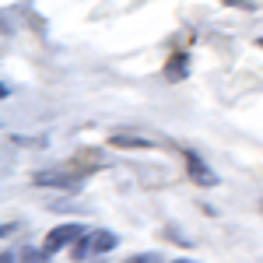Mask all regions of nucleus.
Listing matches in <instances>:
<instances>
[{"label": "nucleus", "mask_w": 263, "mask_h": 263, "mask_svg": "<svg viewBox=\"0 0 263 263\" xmlns=\"http://www.w3.org/2000/svg\"><path fill=\"white\" fill-rule=\"evenodd\" d=\"M112 147H155V141H144V137H130V134H116L109 137Z\"/></svg>", "instance_id": "423d86ee"}, {"label": "nucleus", "mask_w": 263, "mask_h": 263, "mask_svg": "<svg viewBox=\"0 0 263 263\" xmlns=\"http://www.w3.org/2000/svg\"><path fill=\"white\" fill-rule=\"evenodd\" d=\"M116 235L112 232H91V235H81L78 242H74V260H88L91 253H109V249H116Z\"/></svg>", "instance_id": "f03ea898"}, {"label": "nucleus", "mask_w": 263, "mask_h": 263, "mask_svg": "<svg viewBox=\"0 0 263 263\" xmlns=\"http://www.w3.org/2000/svg\"><path fill=\"white\" fill-rule=\"evenodd\" d=\"M172 263H197V260H172Z\"/></svg>", "instance_id": "9b49d317"}, {"label": "nucleus", "mask_w": 263, "mask_h": 263, "mask_svg": "<svg viewBox=\"0 0 263 263\" xmlns=\"http://www.w3.org/2000/svg\"><path fill=\"white\" fill-rule=\"evenodd\" d=\"M4 263H14V256H11V253H4Z\"/></svg>", "instance_id": "9d476101"}, {"label": "nucleus", "mask_w": 263, "mask_h": 263, "mask_svg": "<svg viewBox=\"0 0 263 263\" xmlns=\"http://www.w3.org/2000/svg\"><path fill=\"white\" fill-rule=\"evenodd\" d=\"M126 263H158V256L155 253H144V256H134V260H126Z\"/></svg>", "instance_id": "1a4fd4ad"}, {"label": "nucleus", "mask_w": 263, "mask_h": 263, "mask_svg": "<svg viewBox=\"0 0 263 263\" xmlns=\"http://www.w3.org/2000/svg\"><path fill=\"white\" fill-rule=\"evenodd\" d=\"M186 70H190L186 53H172V57H168V67H165V78H168V81H179V78H186Z\"/></svg>", "instance_id": "39448f33"}, {"label": "nucleus", "mask_w": 263, "mask_h": 263, "mask_svg": "<svg viewBox=\"0 0 263 263\" xmlns=\"http://www.w3.org/2000/svg\"><path fill=\"white\" fill-rule=\"evenodd\" d=\"M21 263H49L46 249H21Z\"/></svg>", "instance_id": "0eeeda50"}, {"label": "nucleus", "mask_w": 263, "mask_h": 263, "mask_svg": "<svg viewBox=\"0 0 263 263\" xmlns=\"http://www.w3.org/2000/svg\"><path fill=\"white\" fill-rule=\"evenodd\" d=\"M182 162H186V172H190V179L197 182V186H214L218 182V176L203 165V158L197 151H182Z\"/></svg>", "instance_id": "20e7f679"}, {"label": "nucleus", "mask_w": 263, "mask_h": 263, "mask_svg": "<svg viewBox=\"0 0 263 263\" xmlns=\"http://www.w3.org/2000/svg\"><path fill=\"white\" fill-rule=\"evenodd\" d=\"M91 176V168H49V172H35L32 182L35 186H57V190H78L84 179Z\"/></svg>", "instance_id": "f257e3e1"}, {"label": "nucleus", "mask_w": 263, "mask_h": 263, "mask_svg": "<svg viewBox=\"0 0 263 263\" xmlns=\"http://www.w3.org/2000/svg\"><path fill=\"white\" fill-rule=\"evenodd\" d=\"M228 7H242V11H256V4H249V0H221Z\"/></svg>", "instance_id": "6e6552de"}, {"label": "nucleus", "mask_w": 263, "mask_h": 263, "mask_svg": "<svg viewBox=\"0 0 263 263\" xmlns=\"http://www.w3.org/2000/svg\"><path fill=\"white\" fill-rule=\"evenodd\" d=\"M81 235H84V228H81V224H74V221H70V224H57V228H53V232L46 235L42 249H46V253H57V249H63V246L78 242Z\"/></svg>", "instance_id": "7ed1b4c3"}, {"label": "nucleus", "mask_w": 263, "mask_h": 263, "mask_svg": "<svg viewBox=\"0 0 263 263\" xmlns=\"http://www.w3.org/2000/svg\"><path fill=\"white\" fill-rule=\"evenodd\" d=\"M256 46H260V49H263V35H260V39H256Z\"/></svg>", "instance_id": "f8f14e48"}]
</instances>
